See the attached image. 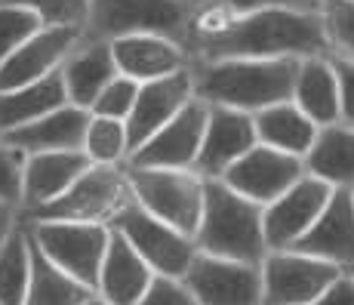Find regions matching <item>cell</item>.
Wrapping results in <instances>:
<instances>
[{
	"mask_svg": "<svg viewBox=\"0 0 354 305\" xmlns=\"http://www.w3.org/2000/svg\"><path fill=\"white\" fill-rule=\"evenodd\" d=\"M31 281V247L25 222L0 247V305H22Z\"/></svg>",
	"mask_w": 354,
	"mask_h": 305,
	"instance_id": "obj_28",
	"label": "cell"
},
{
	"mask_svg": "<svg viewBox=\"0 0 354 305\" xmlns=\"http://www.w3.org/2000/svg\"><path fill=\"white\" fill-rule=\"evenodd\" d=\"M311 305H354V281L348 275H339Z\"/></svg>",
	"mask_w": 354,
	"mask_h": 305,
	"instance_id": "obj_38",
	"label": "cell"
},
{
	"mask_svg": "<svg viewBox=\"0 0 354 305\" xmlns=\"http://www.w3.org/2000/svg\"><path fill=\"white\" fill-rule=\"evenodd\" d=\"M253 145H259L253 114L231 111V108H209L201 151H197V160H194V173L203 182L222 179L228 173V167H234Z\"/></svg>",
	"mask_w": 354,
	"mask_h": 305,
	"instance_id": "obj_14",
	"label": "cell"
},
{
	"mask_svg": "<svg viewBox=\"0 0 354 305\" xmlns=\"http://www.w3.org/2000/svg\"><path fill=\"white\" fill-rule=\"evenodd\" d=\"M262 305H311L345 275L342 268L317 262L296 250H271L262 259Z\"/></svg>",
	"mask_w": 354,
	"mask_h": 305,
	"instance_id": "obj_9",
	"label": "cell"
},
{
	"mask_svg": "<svg viewBox=\"0 0 354 305\" xmlns=\"http://www.w3.org/2000/svg\"><path fill=\"white\" fill-rule=\"evenodd\" d=\"M90 124V111L74 105H62L56 111L44 114L34 124H25L19 130L0 136V142L10 148H19L22 154H44V151H80L84 133Z\"/></svg>",
	"mask_w": 354,
	"mask_h": 305,
	"instance_id": "obj_21",
	"label": "cell"
},
{
	"mask_svg": "<svg viewBox=\"0 0 354 305\" xmlns=\"http://www.w3.org/2000/svg\"><path fill=\"white\" fill-rule=\"evenodd\" d=\"M133 201L124 167H90L65 194L46 207L25 213L28 222H90L108 225Z\"/></svg>",
	"mask_w": 354,
	"mask_h": 305,
	"instance_id": "obj_6",
	"label": "cell"
},
{
	"mask_svg": "<svg viewBox=\"0 0 354 305\" xmlns=\"http://www.w3.org/2000/svg\"><path fill=\"white\" fill-rule=\"evenodd\" d=\"M84 158L90 167H127L129 160V139L124 120H108V118H93L86 124L84 145H80Z\"/></svg>",
	"mask_w": 354,
	"mask_h": 305,
	"instance_id": "obj_29",
	"label": "cell"
},
{
	"mask_svg": "<svg viewBox=\"0 0 354 305\" xmlns=\"http://www.w3.org/2000/svg\"><path fill=\"white\" fill-rule=\"evenodd\" d=\"M302 169L333 192H354V127H321L302 158Z\"/></svg>",
	"mask_w": 354,
	"mask_h": 305,
	"instance_id": "obj_23",
	"label": "cell"
},
{
	"mask_svg": "<svg viewBox=\"0 0 354 305\" xmlns=\"http://www.w3.org/2000/svg\"><path fill=\"white\" fill-rule=\"evenodd\" d=\"M194 99V86H192V68L179 74H169L160 80H148L139 84V96L136 105L129 111V118L124 120L127 127V139H129V154L148 142L160 127H167L188 102Z\"/></svg>",
	"mask_w": 354,
	"mask_h": 305,
	"instance_id": "obj_16",
	"label": "cell"
},
{
	"mask_svg": "<svg viewBox=\"0 0 354 305\" xmlns=\"http://www.w3.org/2000/svg\"><path fill=\"white\" fill-rule=\"evenodd\" d=\"M80 37L84 31L77 28H40L0 62V93L19 90V86H28L34 80L56 74L68 53L80 44Z\"/></svg>",
	"mask_w": 354,
	"mask_h": 305,
	"instance_id": "obj_15",
	"label": "cell"
},
{
	"mask_svg": "<svg viewBox=\"0 0 354 305\" xmlns=\"http://www.w3.org/2000/svg\"><path fill=\"white\" fill-rule=\"evenodd\" d=\"M19 222H22V210L0 203V247H3L6 237H10V234L19 228Z\"/></svg>",
	"mask_w": 354,
	"mask_h": 305,
	"instance_id": "obj_39",
	"label": "cell"
},
{
	"mask_svg": "<svg viewBox=\"0 0 354 305\" xmlns=\"http://www.w3.org/2000/svg\"><path fill=\"white\" fill-rule=\"evenodd\" d=\"M22 222L31 243L44 253V259H50L59 271H65L68 277H74L77 284L96 293L111 228L90 225V222Z\"/></svg>",
	"mask_w": 354,
	"mask_h": 305,
	"instance_id": "obj_7",
	"label": "cell"
},
{
	"mask_svg": "<svg viewBox=\"0 0 354 305\" xmlns=\"http://www.w3.org/2000/svg\"><path fill=\"white\" fill-rule=\"evenodd\" d=\"M154 275L145 262L136 256V250L111 228L108 237L105 259L99 268L96 281V296H102L108 305H136L145 296V290L151 287Z\"/></svg>",
	"mask_w": 354,
	"mask_h": 305,
	"instance_id": "obj_22",
	"label": "cell"
},
{
	"mask_svg": "<svg viewBox=\"0 0 354 305\" xmlns=\"http://www.w3.org/2000/svg\"><path fill=\"white\" fill-rule=\"evenodd\" d=\"M219 59H330L324 25L317 12L305 10H259L237 16L216 44L201 50L194 62Z\"/></svg>",
	"mask_w": 354,
	"mask_h": 305,
	"instance_id": "obj_1",
	"label": "cell"
},
{
	"mask_svg": "<svg viewBox=\"0 0 354 305\" xmlns=\"http://www.w3.org/2000/svg\"><path fill=\"white\" fill-rule=\"evenodd\" d=\"M296 59H219L192 62L194 99L209 108L259 114L287 102L296 80Z\"/></svg>",
	"mask_w": 354,
	"mask_h": 305,
	"instance_id": "obj_2",
	"label": "cell"
},
{
	"mask_svg": "<svg viewBox=\"0 0 354 305\" xmlns=\"http://www.w3.org/2000/svg\"><path fill=\"white\" fill-rule=\"evenodd\" d=\"M339 90V124L354 127V62L348 59H330Z\"/></svg>",
	"mask_w": 354,
	"mask_h": 305,
	"instance_id": "obj_37",
	"label": "cell"
},
{
	"mask_svg": "<svg viewBox=\"0 0 354 305\" xmlns=\"http://www.w3.org/2000/svg\"><path fill=\"white\" fill-rule=\"evenodd\" d=\"M305 176L302 160L281 154L268 145H253L234 167H228V173L219 182H225L231 192H237L241 198L268 207L271 201H277L287 188H292Z\"/></svg>",
	"mask_w": 354,
	"mask_h": 305,
	"instance_id": "obj_12",
	"label": "cell"
},
{
	"mask_svg": "<svg viewBox=\"0 0 354 305\" xmlns=\"http://www.w3.org/2000/svg\"><path fill=\"white\" fill-rule=\"evenodd\" d=\"M90 169V160L84 151H44L25 154L22 169V216L46 207L65 194L80 176Z\"/></svg>",
	"mask_w": 354,
	"mask_h": 305,
	"instance_id": "obj_19",
	"label": "cell"
},
{
	"mask_svg": "<svg viewBox=\"0 0 354 305\" xmlns=\"http://www.w3.org/2000/svg\"><path fill=\"white\" fill-rule=\"evenodd\" d=\"M59 77H62L68 105L90 111L99 93L118 77L111 46L105 40L80 37V44L68 53V59L59 68Z\"/></svg>",
	"mask_w": 354,
	"mask_h": 305,
	"instance_id": "obj_20",
	"label": "cell"
},
{
	"mask_svg": "<svg viewBox=\"0 0 354 305\" xmlns=\"http://www.w3.org/2000/svg\"><path fill=\"white\" fill-rule=\"evenodd\" d=\"M330 194L333 188H326L324 182L302 176L277 201L262 207V232H265V243H268V253L271 250H290L315 225V219L324 213L326 201H330Z\"/></svg>",
	"mask_w": 354,
	"mask_h": 305,
	"instance_id": "obj_13",
	"label": "cell"
},
{
	"mask_svg": "<svg viewBox=\"0 0 354 305\" xmlns=\"http://www.w3.org/2000/svg\"><path fill=\"white\" fill-rule=\"evenodd\" d=\"M3 3H16L31 10L40 19L44 28H77L84 31L86 12H90V0H3Z\"/></svg>",
	"mask_w": 354,
	"mask_h": 305,
	"instance_id": "obj_31",
	"label": "cell"
},
{
	"mask_svg": "<svg viewBox=\"0 0 354 305\" xmlns=\"http://www.w3.org/2000/svg\"><path fill=\"white\" fill-rule=\"evenodd\" d=\"M182 284L197 305H262V268L197 253Z\"/></svg>",
	"mask_w": 354,
	"mask_h": 305,
	"instance_id": "obj_10",
	"label": "cell"
},
{
	"mask_svg": "<svg viewBox=\"0 0 354 305\" xmlns=\"http://www.w3.org/2000/svg\"><path fill=\"white\" fill-rule=\"evenodd\" d=\"M201 3H222L237 16H250V12L259 10H305V12L321 10V0H201Z\"/></svg>",
	"mask_w": 354,
	"mask_h": 305,
	"instance_id": "obj_36",
	"label": "cell"
},
{
	"mask_svg": "<svg viewBox=\"0 0 354 305\" xmlns=\"http://www.w3.org/2000/svg\"><path fill=\"white\" fill-rule=\"evenodd\" d=\"M28 247H31V281L22 305H84L90 299L93 290L77 284L74 277H68L65 271H59L50 259H44V253L31 243V237Z\"/></svg>",
	"mask_w": 354,
	"mask_h": 305,
	"instance_id": "obj_27",
	"label": "cell"
},
{
	"mask_svg": "<svg viewBox=\"0 0 354 305\" xmlns=\"http://www.w3.org/2000/svg\"><path fill=\"white\" fill-rule=\"evenodd\" d=\"M351 201H354V192H351Z\"/></svg>",
	"mask_w": 354,
	"mask_h": 305,
	"instance_id": "obj_42",
	"label": "cell"
},
{
	"mask_svg": "<svg viewBox=\"0 0 354 305\" xmlns=\"http://www.w3.org/2000/svg\"><path fill=\"white\" fill-rule=\"evenodd\" d=\"M108 228H114L136 250V256L151 268L154 277H176V281H182L188 266H192L197 256V247L192 237L169 228L167 222L154 219V216H148L136 201H129L108 222Z\"/></svg>",
	"mask_w": 354,
	"mask_h": 305,
	"instance_id": "obj_8",
	"label": "cell"
},
{
	"mask_svg": "<svg viewBox=\"0 0 354 305\" xmlns=\"http://www.w3.org/2000/svg\"><path fill=\"white\" fill-rule=\"evenodd\" d=\"M345 275H348V277H351V281H354V268H348V271H345Z\"/></svg>",
	"mask_w": 354,
	"mask_h": 305,
	"instance_id": "obj_41",
	"label": "cell"
},
{
	"mask_svg": "<svg viewBox=\"0 0 354 305\" xmlns=\"http://www.w3.org/2000/svg\"><path fill=\"white\" fill-rule=\"evenodd\" d=\"M62 105H68V99L59 71L44 80H34L28 86L0 93V136L19 130L25 124H34V120H40L44 114L56 111Z\"/></svg>",
	"mask_w": 354,
	"mask_h": 305,
	"instance_id": "obj_26",
	"label": "cell"
},
{
	"mask_svg": "<svg viewBox=\"0 0 354 305\" xmlns=\"http://www.w3.org/2000/svg\"><path fill=\"white\" fill-rule=\"evenodd\" d=\"M290 102L317 130L339 124V90L330 59H302L299 62Z\"/></svg>",
	"mask_w": 354,
	"mask_h": 305,
	"instance_id": "obj_24",
	"label": "cell"
},
{
	"mask_svg": "<svg viewBox=\"0 0 354 305\" xmlns=\"http://www.w3.org/2000/svg\"><path fill=\"white\" fill-rule=\"evenodd\" d=\"M290 250L342 271L354 268V201L351 192H333L324 213Z\"/></svg>",
	"mask_w": 354,
	"mask_h": 305,
	"instance_id": "obj_17",
	"label": "cell"
},
{
	"mask_svg": "<svg viewBox=\"0 0 354 305\" xmlns=\"http://www.w3.org/2000/svg\"><path fill=\"white\" fill-rule=\"evenodd\" d=\"M192 12L194 0H90L84 37L111 44L136 34H154L188 50Z\"/></svg>",
	"mask_w": 354,
	"mask_h": 305,
	"instance_id": "obj_4",
	"label": "cell"
},
{
	"mask_svg": "<svg viewBox=\"0 0 354 305\" xmlns=\"http://www.w3.org/2000/svg\"><path fill=\"white\" fill-rule=\"evenodd\" d=\"M136 305H197V302L182 281H176V277H154L151 287L145 290V296Z\"/></svg>",
	"mask_w": 354,
	"mask_h": 305,
	"instance_id": "obj_35",
	"label": "cell"
},
{
	"mask_svg": "<svg viewBox=\"0 0 354 305\" xmlns=\"http://www.w3.org/2000/svg\"><path fill=\"white\" fill-rule=\"evenodd\" d=\"M253 127H256L259 145H268L274 151L290 154V158H299V160L308 154L311 142L317 136V127L290 99L253 114Z\"/></svg>",
	"mask_w": 354,
	"mask_h": 305,
	"instance_id": "obj_25",
	"label": "cell"
},
{
	"mask_svg": "<svg viewBox=\"0 0 354 305\" xmlns=\"http://www.w3.org/2000/svg\"><path fill=\"white\" fill-rule=\"evenodd\" d=\"M207 111L201 99H192L167 127H160L148 142H142L129 154L127 167H145V169H194L197 151H201L203 127H207Z\"/></svg>",
	"mask_w": 354,
	"mask_h": 305,
	"instance_id": "obj_11",
	"label": "cell"
},
{
	"mask_svg": "<svg viewBox=\"0 0 354 305\" xmlns=\"http://www.w3.org/2000/svg\"><path fill=\"white\" fill-rule=\"evenodd\" d=\"M317 16L330 46V59L354 62V0H321Z\"/></svg>",
	"mask_w": 354,
	"mask_h": 305,
	"instance_id": "obj_30",
	"label": "cell"
},
{
	"mask_svg": "<svg viewBox=\"0 0 354 305\" xmlns=\"http://www.w3.org/2000/svg\"><path fill=\"white\" fill-rule=\"evenodd\" d=\"M22 169L25 154L0 142V203L22 210Z\"/></svg>",
	"mask_w": 354,
	"mask_h": 305,
	"instance_id": "obj_34",
	"label": "cell"
},
{
	"mask_svg": "<svg viewBox=\"0 0 354 305\" xmlns=\"http://www.w3.org/2000/svg\"><path fill=\"white\" fill-rule=\"evenodd\" d=\"M194 247L197 253L216 259L262 266V259L268 256L262 207L231 192L219 179L203 182V213L194 232Z\"/></svg>",
	"mask_w": 354,
	"mask_h": 305,
	"instance_id": "obj_3",
	"label": "cell"
},
{
	"mask_svg": "<svg viewBox=\"0 0 354 305\" xmlns=\"http://www.w3.org/2000/svg\"><path fill=\"white\" fill-rule=\"evenodd\" d=\"M136 96H139V84L124 77V74H118V77L96 96L90 114L93 118H108V120H127L129 111H133V105H136Z\"/></svg>",
	"mask_w": 354,
	"mask_h": 305,
	"instance_id": "obj_33",
	"label": "cell"
},
{
	"mask_svg": "<svg viewBox=\"0 0 354 305\" xmlns=\"http://www.w3.org/2000/svg\"><path fill=\"white\" fill-rule=\"evenodd\" d=\"M84 305H108V302L102 299V296H96V293H93V296H90V299H86Z\"/></svg>",
	"mask_w": 354,
	"mask_h": 305,
	"instance_id": "obj_40",
	"label": "cell"
},
{
	"mask_svg": "<svg viewBox=\"0 0 354 305\" xmlns=\"http://www.w3.org/2000/svg\"><path fill=\"white\" fill-rule=\"evenodd\" d=\"M111 56L118 74L136 80V84H148V80H160L169 74H179L192 68V53L182 44L167 37H154V34H136V37L111 40Z\"/></svg>",
	"mask_w": 354,
	"mask_h": 305,
	"instance_id": "obj_18",
	"label": "cell"
},
{
	"mask_svg": "<svg viewBox=\"0 0 354 305\" xmlns=\"http://www.w3.org/2000/svg\"><path fill=\"white\" fill-rule=\"evenodd\" d=\"M40 28H44V25H40V19L34 16L31 10L0 0V62H3L10 53H16L19 46L28 37H34Z\"/></svg>",
	"mask_w": 354,
	"mask_h": 305,
	"instance_id": "obj_32",
	"label": "cell"
},
{
	"mask_svg": "<svg viewBox=\"0 0 354 305\" xmlns=\"http://www.w3.org/2000/svg\"><path fill=\"white\" fill-rule=\"evenodd\" d=\"M133 201L148 216L167 222L169 228L194 241L203 213V179L194 169H145L124 167Z\"/></svg>",
	"mask_w": 354,
	"mask_h": 305,
	"instance_id": "obj_5",
	"label": "cell"
}]
</instances>
